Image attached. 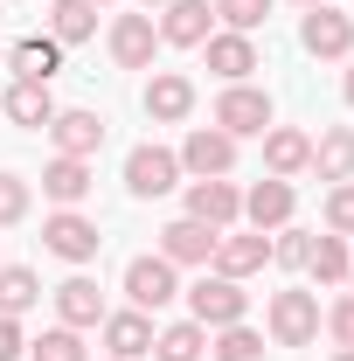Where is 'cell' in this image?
<instances>
[{
	"mask_svg": "<svg viewBox=\"0 0 354 361\" xmlns=\"http://www.w3.org/2000/svg\"><path fill=\"white\" fill-rule=\"evenodd\" d=\"M188 319H202L209 334H216V326H236V319H250V292H243V278L202 271V278L188 285Z\"/></svg>",
	"mask_w": 354,
	"mask_h": 361,
	"instance_id": "cell-1",
	"label": "cell"
},
{
	"mask_svg": "<svg viewBox=\"0 0 354 361\" xmlns=\"http://www.w3.org/2000/svg\"><path fill=\"white\" fill-rule=\"evenodd\" d=\"M264 334L278 341V348H312L319 341V292H271L264 306Z\"/></svg>",
	"mask_w": 354,
	"mask_h": 361,
	"instance_id": "cell-2",
	"label": "cell"
},
{
	"mask_svg": "<svg viewBox=\"0 0 354 361\" xmlns=\"http://www.w3.org/2000/svg\"><path fill=\"white\" fill-rule=\"evenodd\" d=\"M209 126H222L229 139H264L271 126H278V118H271V90H257V84H222Z\"/></svg>",
	"mask_w": 354,
	"mask_h": 361,
	"instance_id": "cell-3",
	"label": "cell"
},
{
	"mask_svg": "<svg viewBox=\"0 0 354 361\" xmlns=\"http://www.w3.org/2000/svg\"><path fill=\"white\" fill-rule=\"evenodd\" d=\"M181 188V153L174 146H133L126 153V195H139V202H160V195H174Z\"/></svg>",
	"mask_w": 354,
	"mask_h": 361,
	"instance_id": "cell-4",
	"label": "cell"
},
{
	"mask_svg": "<svg viewBox=\"0 0 354 361\" xmlns=\"http://www.w3.org/2000/svg\"><path fill=\"white\" fill-rule=\"evenodd\" d=\"M299 49L319 56V63H348V56H354V14H341L334 0L306 7V21H299Z\"/></svg>",
	"mask_w": 354,
	"mask_h": 361,
	"instance_id": "cell-5",
	"label": "cell"
},
{
	"mask_svg": "<svg viewBox=\"0 0 354 361\" xmlns=\"http://www.w3.org/2000/svg\"><path fill=\"white\" fill-rule=\"evenodd\" d=\"M42 250H49V257H63V264H77V271H84L90 257L104 250V236H97V223H90L84 209H56V216L42 223Z\"/></svg>",
	"mask_w": 354,
	"mask_h": 361,
	"instance_id": "cell-6",
	"label": "cell"
},
{
	"mask_svg": "<svg viewBox=\"0 0 354 361\" xmlns=\"http://www.w3.org/2000/svg\"><path fill=\"white\" fill-rule=\"evenodd\" d=\"M126 299H133L139 313H160V306H174L181 299V271L153 250V257H133L126 264Z\"/></svg>",
	"mask_w": 354,
	"mask_h": 361,
	"instance_id": "cell-7",
	"label": "cell"
},
{
	"mask_svg": "<svg viewBox=\"0 0 354 361\" xmlns=\"http://www.w3.org/2000/svg\"><path fill=\"white\" fill-rule=\"evenodd\" d=\"M236 167V139L222 133V126H195V133L181 139V174H195V180H222Z\"/></svg>",
	"mask_w": 354,
	"mask_h": 361,
	"instance_id": "cell-8",
	"label": "cell"
},
{
	"mask_svg": "<svg viewBox=\"0 0 354 361\" xmlns=\"http://www.w3.org/2000/svg\"><path fill=\"white\" fill-rule=\"evenodd\" d=\"M216 236H222V229L195 223V216H174V223L160 229V257H167L174 271H209V257H216Z\"/></svg>",
	"mask_w": 354,
	"mask_h": 361,
	"instance_id": "cell-9",
	"label": "cell"
},
{
	"mask_svg": "<svg viewBox=\"0 0 354 361\" xmlns=\"http://www.w3.org/2000/svg\"><path fill=\"white\" fill-rule=\"evenodd\" d=\"M153 28H160V49H202L216 35V7L209 0H167Z\"/></svg>",
	"mask_w": 354,
	"mask_h": 361,
	"instance_id": "cell-10",
	"label": "cell"
},
{
	"mask_svg": "<svg viewBox=\"0 0 354 361\" xmlns=\"http://www.w3.org/2000/svg\"><path fill=\"white\" fill-rule=\"evenodd\" d=\"M188 216L209 229H236L243 223V188L222 174V180H188Z\"/></svg>",
	"mask_w": 354,
	"mask_h": 361,
	"instance_id": "cell-11",
	"label": "cell"
},
{
	"mask_svg": "<svg viewBox=\"0 0 354 361\" xmlns=\"http://www.w3.org/2000/svg\"><path fill=\"white\" fill-rule=\"evenodd\" d=\"M104 42H111V63H118V70H153V56H160V28H153V14H118Z\"/></svg>",
	"mask_w": 354,
	"mask_h": 361,
	"instance_id": "cell-12",
	"label": "cell"
},
{
	"mask_svg": "<svg viewBox=\"0 0 354 361\" xmlns=\"http://www.w3.org/2000/svg\"><path fill=\"white\" fill-rule=\"evenodd\" d=\"M146 118H153V126L195 118V77H188V70H153V77H146Z\"/></svg>",
	"mask_w": 354,
	"mask_h": 361,
	"instance_id": "cell-13",
	"label": "cell"
},
{
	"mask_svg": "<svg viewBox=\"0 0 354 361\" xmlns=\"http://www.w3.org/2000/svg\"><path fill=\"white\" fill-rule=\"evenodd\" d=\"M292 209H299V188H292V180H278V174H264L257 188H243V223L264 229V236L292 223Z\"/></svg>",
	"mask_w": 354,
	"mask_h": 361,
	"instance_id": "cell-14",
	"label": "cell"
},
{
	"mask_svg": "<svg viewBox=\"0 0 354 361\" xmlns=\"http://www.w3.org/2000/svg\"><path fill=\"white\" fill-rule=\"evenodd\" d=\"M271 264V236L264 229H222L216 236V257H209V271H222V278H250V271Z\"/></svg>",
	"mask_w": 354,
	"mask_h": 361,
	"instance_id": "cell-15",
	"label": "cell"
},
{
	"mask_svg": "<svg viewBox=\"0 0 354 361\" xmlns=\"http://www.w3.org/2000/svg\"><path fill=\"white\" fill-rule=\"evenodd\" d=\"M49 139H56L63 160H97V146H104V118L84 111V104H70V111L49 118Z\"/></svg>",
	"mask_w": 354,
	"mask_h": 361,
	"instance_id": "cell-16",
	"label": "cell"
},
{
	"mask_svg": "<svg viewBox=\"0 0 354 361\" xmlns=\"http://www.w3.org/2000/svg\"><path fill=\"white\" fill-rule=\"evenodd\" d=\"M202 56H209V70H216L222 84H250V70H257V35L216 28V35L202 42Z\"/></svg>",
	"mask_w": 354,
	"mask_h": 361,
	"instance_id": "cell-17",
	"label": "cell"
},
{
	"mask_svg": "<svg viewBox=\"0 0 354 361\" xmlns=\"http://www.w3.org/2000/svg\"><path fill=\"white\" fill-rule=\"evenodd\" d=\"M97 334H104V348H111V361H139V355H153V319L139 313V306H126V313H104L97 319Z\"/></svg>",
	"mask_w": 354,
	"mask_h": 361,
	"instance_id": "cell-18",
	"label": "cell"
},
{
	"mask_svg": "<svg viewBox=\"0 0 354 361\" xmlns=\"http://www.w3.org/2000/svg\"><path fill=\"white\" fill-rule=\"evenodd\" d=\"M56 111H63V104L49 97V84H21V77L7 84V97H0V118H14L21 133H49Z\"/></svg>",
	"mask_w": 354,
	"mask_h": 361,
	"instance_id": "cell-19",
	"label": "cell"
},
{
	"mask_svg": "<svg viewBox=\"0 0 354 361\" xmlns=\"http://www.w3.org/2000/svg\"><path fill=\"white\" fill-rule=\"evenodd\" d=\"M56 319H63V326H77V334L97 326V319H104V292H97V278L70 271V278L56 285Z\"/></svg>",
	"mask_w": 354,
	"mask_h": 361,
	"instance_id": "cell-20",
	"label": "cell"
},
{
	"mask_svg": "<svg viewBox=\"0 0 354 361\" xmlns=\"http://www.w3.org/2000/svg\"><path fill=\"white\" fill-rule=\"evenodd\" d=\"M312 167V133H299V126H271L264 133V174L292 180Z\"/></svg>",
	"mask_w": 354,
	"mask_h": 361,
	"instance_id": "cell-21",
	"label": "cell"
},
{
	"mask_svg": "<svg viewBox=\"0 0 354 361\" xmlns=\"http://www.w3.org/2000/svg\"><path fill=\"white\" fill-rule=\"evenodd\" d=\"M306 174H319L326 188H334V180H354V126H326V133L312 139V167Z\"/></svg>",
	"mask_w": 354,
	"mask_h": 361,
	"instance_id": "cell-22",
	"label": "cell"
},
{
	"mask_svg": "<svg viewBox=\"0 0 354 361\" xmlns=\"http://www.w3.org/2000/svg\"><path fill=\"white\" fill-rule=\"evenodd\" d=\"M7 63H14L21 84H49V77L63 70V42H56V35H21V42L7 49Z\"/></svg>",
	"mask_w": 354,
	"mask_h": 361,
	"instance_id": "cell-23",
	"label": "cell"
},
{
	"mask_svg": "<svg viewBox=\"0 0 354 361\" xmlns=\"http://www.w3.org/2000/svg\"><path fill=\"white\" fill-rule=\"evenodd\" d=\"M90 188H97V174H90V160H63V153H56V160L42 167V195L56 202V209H77V202H84Z\"/></svg>",
	"mask_w": 354,
	"mask_h": 361,
	"instance_id": "cell-24",
	"label": "cell"
},
{
	"mask_svg": "<svg viewBox=\"0 0 354 361\" xmlns=\"http://www.w3.org/2000/svg\"><path fill=\"white\" fill-rule=\"evenodd\" d=\"M49 35L63 49H84L97 35V7L90 0H49Z\"/></svg>",
	"mask_w": 354,
	"mask_h": 361,
	"instance_id": "cell-25",
	"label": "cell"
},
{
	"mask_svg": "<svg viewBox=\"0 0 354 361\" xmlns=\"http://www.w3.org/2000/svg\"><path fill=\"white\" fill-rule=\"evenodd\" d=\"M209 355V326L202 319H174L153 334V361H202Z\"/></svg>",
	"mask_w": 354,
	"mask_h": 361,
	"instance_id": "cell-26",
	"label": "cell"
},
{
	"mask_svg": "<svg viewBox=\"0 0 354 361\" xmlns=\"http://www.w3.org/2000/svg\"><path fill=\"white\" fill-rule=\"evenodd\" d=\"M348 236H334V229H326V236H312V257H306V271L312 278H319V285H334V292H348Z\"/></svg>",
	"mask_w": 354,
	"mask_h": 361,
	"instance_id": "cell-27",
	"label": "cell"
},
{
	"mask_svg": "<svg viewBox=\"0 0 354 361\" xmlns=\"http://www.w3.org/2000/svg\"><path fill=\"white\" fill-rule=\"evenodd\" d=\"M28 306H42V278H35L28 264H0V313L21 319Z\"/></svg>",
	"mask_w": 354,
	"mask_h": 361,
	"instance_id": "cell-28",
	"label": "cell"
},
{
	"mask_svg": "<svg viewBox=\"0 0 354 361\" xmlns=\"http://www.w3.org/2000/svg\"><path fill=\"white\" fill-rule=\"evenodd\" d=\"M209 355H216V361H264V334H257L250 319L216 326V334H209Z\"/></svg>",
	"mask_w": 354,
	"mask_h": 361,
	"instance_id": "cell-29",
	"label": "cell"
},
{
	"mask_svg": "<svg viewBox=\"0 0 354 361\" xmlns=\"http://www.w3.org/2000/svg\"><path fill=\"white\" fill-rule=\"evenodd\" d=\"M28 355H35V361H90V348H84V334H77V326H63V319H56L42 341H28Z\"/></svg>",
	"mask_w": 354,
	"mask_h": 361,
	"instance_id": "cell-30",
	"label": "cell"
},
{
	"mask_svg": "<svg viewBox=\"0 0 354 361\" xmlns=\"http://www.w3.org/2000/svg\"><path fill=\"white\" fill-rule=\"evenodd\" d=\"M209 7H216L222 28H236V35H257V28L271 21V7H278V0H209Z\"/></svg>",
	"mask_w": 354,
	"mask_h": 361,
	"instance_id": "cell-31",
	"label": "cell"
},
{
	"mask_svg": "<svg viewBox=\"0 0 354 361\" xmlns=\"http://www.w3.org/2000/svg\"><path fill=\"white\" fill-rule=\"evenodd\" d=\"M306 257H312V229H271V264H285V271H306Z\"/></svg>",
	"mask_w": 354,
	"mask_h": 361,
	"instance_id": "cell-32",
	"label": "cell"
},
{
	"mask_svg": "<svg viewBox=\"0 0 354 361\" xmlns=\"http://www.w3.org/2000/svg\"><path fill=\"white\" fill-rule=\"evenodd\" d=\"M319 216H326L334 236H354V180H334V188H326V209H319Z\"/></svg>",
	"mask_w": 354,
	"mask_h": 361,
	"instance_id": "cell-33",
	"label": "cell"
},
{
	"mask_svg": "<svg viewBox=\"0 0 354 361\" xmlns=\"http://www.w3.org/2000/svg\"><path fill=\"white\" fill-rule=\"evenodd\" d=\"M28 202H35V188L21 174H0V229H14L21 216H28Z\"/></svg>",
	"mask_w": 354,
	"mask_h": 361,
	"instance_id": "cell-34",
	"label": "cell"
},
{
	"mask_svg": "<svg viewBox=\"0 0 354 361\" xmlns=\"http://www.w3.org/2000/svg\"><path fill=\"white\" fill-rule=\"evenodd\" d=\"M319 326L334 334V348H354V292H341V299L319 313Z\"/></svg>",
	"mask_w": 354,
	"mask_h": 361,
	"instance_id": "cell-35",
	"label": "cell"
},
{
	"mask_svg": "<svg viewBox=\"0 0 354 361\" xmlns=\"http://www.w3.org/2000/svg\"><path fill=\"white\" fill-rule=\"evenodd\" d=\"M21 355H28V334H21V319L0 313V361H21Z\"/></svg>",
	"mask_w": 354,
	"mask_h": 361,
	"instance_id": "cell-36",
	"label": "cell"
},
{
	"mask_svg": "<svg viewBox=\"0 0 354 361\" xmlns=\"http://www.w3.org/2000/svg\"><path fill=\"white\" fill-rule=\"evenodd\" d=\"M341 97L354 104V56H348V77H341Z\"/></svg>",
	"mask_w": 354,
	"mask_h": 361,
	"instance_id": "cell-37",
	"label": "cell"
},
{
	"mask_svg": "<svg viewBox=\"0 0 354 361\" xmlns=\"http://www.w3.org/2000/svg\"><path fill=\"white\" fill-rule=\"evenodd\" d=\"M334 361H354V348H334Z\"/></svg>",
	"mask_w": 354,
	"mask_h": 361,
	"instance_id": "cell-38",
	"label": "cell"
},
{
	"mask_svg": "<svg viewBox=\"0 0 354 361\" xmlns=\"http://www.w3.org/2000/svg\"><path fill=\"white\" fill-rule=\"evenodd\" d=\"M348 292H354V250H348Z\"/></svg>",
	"mask_w": 354,
	"mask_h": 361,
	"instance_id": "cell-39",
	"label": "cell"
},
{
	"mask_svg": "<svg viewBox=\"0 0 354 361\" xmlns=\"http://www.w3.org/2000/svg\"><path fill=\"white\" fill-rule=\"evenodd\" d=\"M139 7H146V14H153V7H167V0H139Z\"/></svg>",
	"mask_w": 354,
	"mask_h": 361,
	"instance_id": "cell-40",
	"label": "cell"
},
{
	"mask_svg": "<svg viewBox=\"0 0 354 361\" xmlns=\"http://www.w3.org/2000/svg\"><path fill=\"white\" fill-rule=\"evenodd\" d=\"M90 7H111V0H90Z\"/></svg>",
	"mask_w": 354,
	"mask_h": 361,
	"instance_id": "cell-41",
	"label": "cell"
},
{
	"mask_svg": "<svg viewBox=\"0 0 354 361\" xmlns=\"http://www.w3.org/2000/svg\"><path fill=\"white\" fill-rule=\"evenodd\" d=\"M299 7H319V0H299Z\"/></svg>",
	"mask_w": 354,
	"mask_h": 361,
	"instance_id": "cell-42",
	"label": "cell"
},
{
	"mask_svg": "<svg viewBox=\"0 0 354 361\" xmlns=\"http://www.w3.org/2000/svg\"><path fill=\"white\" fill-rule=\"evenodd\" d=\"M0 56H7V49H0Z\"/></svg>",
	"mask_w": 354,
	"mask_h": 361,
	"instance_id": "cell-43",
	"label": "cell"
},
{
	"mask_svg": "<svg viewBox=\"0 0 354 361\" xmlns=\"http://www.w3.org/2000/svg\"><path fill=\"white\" fill-rule=\"evenodd\" d=\"M104 361H111V355H104Z\"/></svg>",
	"mask_w": 354,
	"mask_h": 361,
	"instance_id": "cell-44",
	"label": "cell"
}]
</instances>
